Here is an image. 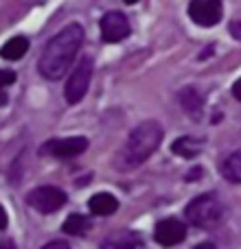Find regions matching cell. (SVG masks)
<instances>
[{"mask_svg": "<svg viewBox=\"0 0 241 249\" xmlns=\"http://www.w3.org/2000/svg\"><path fill=\"white\" fill-rule=\"evenodd\" d=\"M221 175L233 184H241V149L233 151L228 158L221 162Z\"/></svg>", "mask_w": 241, "mask_h": 249, "instance_id": "obj_15", "label": "cell"}, {"mask_svg": "<svg viewBox=\"0 0 241 249\" xmlns=\"http://www.w3.org/2000/svg\"><path fill=\"white\" fill-rule=\"evenodd\" d=\"M171 151L176 155H180V158L191 160V158H195V155H200V151H202V140H195V138H191V136H182L171 144Z\"/></svg>", "mask_w": 241, "mask_h": 249, "instance_id": "obj_14", "label": "cell"}, {"mask_svg": "<svg viewBox=\"0 0 241 249\" xmlns=\"http://www.w3.org/2000/svg\"><path fill=\"white\" fill-rule=\"evenodd\" d=\"M7 101H9L7 92H4V90H0V107H4V105H7Z\"/></svg>", "mask_w": 241, "mask_h": 249, "instance_id": "obj_23", "label": "cell"}, {"mask_svg": "<svg viewBox=\"0 0 241 249\" xmlns=\"http://www.w3.org/2000/svg\"><path fill=\"white\" fill-rule=\"evenodd\" d=\"M88 208H90V212L97 216H110L119 210V199L110 193H97L90 197Z\"/></svg>", "mask_w": 241, "mask_h": 249, "instance_id": "obj_10", "label": "cell"}, {"mask_svg": "<svg viewBox=\"0 0 241 249\" xmlns=\"http://www.w3.org/2000/svg\"><path fill=\"white\" fill-rule=\"evenodd\" d=\"M88 149V140L83 136H70V138H55V140H48L44 144L42 153H48L53 158H75V155H81Z\"/></svg>", "mask_w": 241, "mask_h": 249, "instance_id": "obj_8", "label": "cell"}, {"mask_svg": "<svg viewBox=\"0 0 241 249\" xmlns=\"http://www.w3.org/2000/svg\"><path fill=\"white\" fill-rule=\"evenodd\" d=\"M123 2H125V4H136L138 0H123Z\"/></svg>", "mask_w": 241, "mask_h": 249, "instance_id": "obj_25", "label": "cell"}, {"mask_svg": "<svg viewBox=\"0 0 241 249\" xmlns=\"http://www.w3.org/2000/svg\"><path fill=\"white\" fill-rule=\"evenodd\" d=\"M13 81H16V72H13V70H2L0 68V90H4L7 86H11Z\"/></svg>", "mask_w": 241, "mask_h": 249, "instance_id": "obj_17", "label": "cell"}, {"mask_svg": "<svg viewBox=\"0 0 241 249\" xmlns=\"http://www.w3.org/2000/svg\"><path fill=\"white\" fill-rule=\"evenodd\" d=\"M180 105L184 107V112H189V116L200 118L202 107H204V99L200 96V92L195 88H184L180 92Z\"/></svg>", "mask_w": 241, "mask_h": 249, "instance_id": "obj_13", "label": "cell"}, {"mask_svg": "<svg viewBox=\"0 0 241 249\" xmlns=\"http://www.w3.org/2000/svg\"><path fill=\"white\" fill-rule=\"evenodd\" d=\"M154 238L162 247H176L186 238V225L180 219H162L156 225Z\"/></svg>", "mask_w": 241, "mask_h": 249, "instance_id": "obj_9", "label": "cell"}, {"mask_svg": "<svg viewBox=\"0 0 241 249\" xmlns=\"http://www.w3.org/2000/svg\"><path fill=\"white\" fill-rule=\"evenodd\" d=\"M88 228H90V221L83 214H70L61 225V232L70 234V236H83L88 232Z\"/></svg>", "mask_w": 241, "mask_h": 249, "instance_id": "obj_16", "label": "cell"}, {"mask_svg": "<svg viewBox=\"0 0 241 249\" xmlns=\"http://www.w3.org/2000/svg\"><path fill=\"white\" fill-rule=\"evenodd\" d=\"M138 236L134 232H112L103 243L101 249H136Z\"/></svg>", "mask_w": 241, "mask_h": 249, "instance_id": "obj_12", "label": "cell"}, {"mask_svg": "<svg viewBox=\"0 0 241 249\" xmlns=\"http://www.w3.org/2000/svg\"><path fill=\"white\" fill-rule=\"evenodd\" d=\"M26 201L42 214H51V212H57L60 208L66 206V193L57 186H38L29 193Z\"/></svg>", "mask_w": 241, "mask_h": 249, "instance_id": "obj_5", "label": "cell"}, {"mask_svg": "<svg viewBox=\"0 0 241 249\" xmlns=\"http://www.w3.org/2000/svg\"><path fill=\"white\" fill-rule=\"evenodd\" d=\"M0 249H16V245H13V241H0Z\"/></svg>", "mask_w": 241, "mask_h": 249, "instance_id": "obj_22", "label": "cell"}, {"mask_svg": "<svg viewBox=\"0 0 241 249\" xmlns=\"http://www.w3.org/2000/svg\"><path fill=\"white\" fill-rule=\"evenodd\" d=\"M184 216L191 225L202 230H213L224 221V206L215 195L206 193L195 197L189 206L184 208Z\"/></svg>", "mask_w": 241, "mask_h": 249, "instance_id": "obj_3", "label": "cell"}, {"mask_svg": "<svg viewBox=\"0 0 241 249\" xmlns=\"http://www.w3.org/2000/svg\"><path fill=\"white\" fill-rule=\"evenodd\" d=\"M230 31H233L235 37H239V39H241V26L237 24V22H233V24H230Z\"/></svg>", "mask_w": 241, "mask_h": 249, "instance_id": "obj_21", "label": "cell"}, {"mask_svg": "<svg viewBox=\"0 0 241 249\" xmlns=\"http://www.w3.org/2000/svg\"><path fill=\"white\" fill-rule=\"evenodd\" d=\"M42 249H70V245L66 241H51V243H46Z\"/></svg>", "mask_w": 241, "mask_h": 249, "instance_id": "obj_18", "label": "cell"}, {"mask_svg": "<svg viewBox=\"0 0 241 249\" xmlns=\"http://www.w3.org/2000/svg\"><path fill=\"white\" fill-rule=\"evenodd\" d=\"M101 39L105 44H119L132 35V24L123 11H108L99 22Z\"/></svg>", "mask_w": 241, "mask_h": 249, "instance_id": "obj_6", "label": "cell"}, {"mask_svg": "<svg viewBox=\"0 0 241 249\" xmlns=\"http://www.w3.org/2000/svg\"><path fill=\"white\" fill-rule=\"evenodd\" d=\"M83 37H86V33H83V26L79 22H70L57 35H53L38 59L40 74L48 81H60L68 72L73 61L77 59Z\"/></svg>", "mask_w": 241, "mask_h": 249, "instance_id": "obj_1", "label": "cell"}, {"mask_svg": "<svg viewBox=\"0 0 241 249\" xmlns=\"http://www.w3.org/2000/svg\"><path fill=\"white\" fill-rule=\"evenodd\" d=\"M29 46H31L29 37H24V35H16V37H11L9 42L2 44V48H0V57H2V59H9V61H18L26 55Z\"/></svg>", "mask_w": 241, "mask_h": 249, "instance_id": "obj_11", "label": "cell"}, {"mask_svg": "<svg viewBox=\"0 0 241 249\" xmlns=\"http://www.w3.org/2000/svg\"><path fill=\"white\" fill-rule=\"evenodd\" d=\"M92 72H95V61H92V57H81L79 64L73 68V72H70L68 81H66V88H64V96H66V103L68 105H77L79 101L86 96L88 88H90V81H92Z\"/></svg>", "mask_w": 241, "mask_h": 249, "instance_id": "obj_4", "label": "cell"}, {"mask_svg": "<svg viewBox=\"0 0 241 249\" xmlns=\"http://www.w3.org/2000/svg\"><path fill=\"white\" fill-rule=\"evenodd\" d=\"M7 223H9V219H7V212H4V208L0 206V230H4V228H7Z\"/></svg>", "mask_w": 241, "mask_h": 249, "instance_id": "obj_20", "label": "cell"}, {"mask_svg": "<svg viewBox=\"0 0 241 249\" xmlns=\"http://www.w3.org/2000/svg\"><path fill=\"white\" fill-rule=\"evenodd\" d=\"M193 249H217L213 243H200V245H195Z\"/></svg>", "mask_w": 241, "mask_h": 249, "instance_id": "obj_24", "label": "cell"}, {"mask_svg": "<svg viewBox=\"0 0 241 249\" xmlns=\"http://www.w3.org/2000/svg\"><path fill=\"white\" fill-rule=\"evenodd\" d=\"M162 142V127L156 121H145L141 123L132 133L127 136L123 151L119 155V164L123 171L141 166L142 162L151 158L156 153V149Z\"/></svg>", "mask_w": 241, "mask_h": 249, "instance_id": "obj_2", "label": "cell"}, {"mask_svg": "<svg viewBox=\"0 0 241 249\" xmlns=\"http://www.w3.org/2000/svg\"><path fill=\"white\" fill-rule=\"evenodd\" d=\"M233 96L237 101H241V79H237V81H235V86H233Z\"/></svg>", "mask_w": 241, "mask_h": 249, "instance_id": "obj_19", "label": "cell"}, {"mask_svg": "<svg viewBox=\"0 0 241 249\" xmlns=\"http://www.w3.org/2000/svg\"><path fill=\"white\" fill-rule=\"evenodd\" d=\"M186 11L198 26H215L224 16L221 0H191Z\"/></svg>", "mask_w": 241, "mask_h": 249, "instance_id": "obj_7", "label": "cell"}]
</instances>
